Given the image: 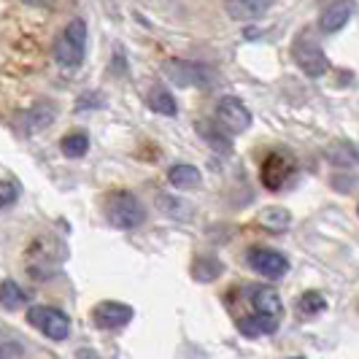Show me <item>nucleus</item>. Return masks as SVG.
Returning a JSON list of instances; mask_svg holds the SVG:
<instances>
[{
    "label": "nucleus",
    "instance_id": "nucleus-1",
    "mask_svg": "<svg viewBox=\"0 0 359 359\" xmlns=\"http://www.w3.org/2000/svg\"><path fill=\"white\" fill-rule=\"evenodd\" d=\"M84 52H87V22L84 19H71L65 25V30L60 33L57 43H54V60L62 68H79L84 62Z\"/></svg>",
    "mask_w": 359,
    "mask_h": 359
},
{
    "label": "nucleus",
    "instance_id": "nucleus-2",
    "mask_svg": "<svg viewBox=\"0 0 359 359\" xmlns=\"http://www.w3.org/2000/svg\"><path fill=\"white\" fill-rule=\"evenodd\" d=\"M106 219L116 230H135L144 224L146 211L133 192H114L106 200Z\"/></svg>",
    "mask_w": 359,
    "mask_h": 359
},
{
    "label": "nucleus",
    "instance_id": "nucleus-3",
    "mask_svg": "<svg viewBox=\"0 0 359 359\" xmlns=\"http://www.w3.org/2000/svg\"><path fill=\"white\" fill-rule=\"evenodd\" d=\"M292 57L297 62V68L311 76V79H322L324 73L330 71V60L324 49L319 46V41L313 38V33H303V36L294 41L292 46Z\"/></svg>",
    "mask_w": 359,
    "mask_h": 359
},
{
    "label": "nucleus",
    "instance_id": "nucleus-4",
    "mask_svg": "<svg viewBox=\"0 0 359 359\" xmlns=\"http://www.w3.org/2000/svg\"><path fill=\"white\" fill-rule=\"evenodd\" d=\"M27 322L41 330L49 341H65L71 335V319L52 306H33L27 311Z\"/></svg>",
    "mask_w": 359,
    "mask_h": 359
},
{
    "label": "nucleus",
    "instance_id": "nucleus-5",
    "mask_svg": "<svg viewBox=\"0 0 359 359\" xmlns=\"http://www.w3.org/2000/svg\"><path fill=\"white\" fill-rule=\"evenodd\" d=\"M216 122L230 135L246 133L252 127V111L243 106V100H238V97H222L219 106H216Z\"/></svg>",
    "mask_w": 359,
    "mask_h": 359
},
{
    "label": "nucleus",
    "instance_id": "nucleus-6",
    "mask_svg": "<svg viewBox=\"0 0 359 359\" xmlns=\"http://www.w3.org/2000/svg\"><path fill=\"white\" fill-rule=\"evenodd\" d=\"M246 262H249V268L254 273H259L265 278H284L289 270V259L284 254L276 252V249H262V246L249 249L246 252Z\"/></svg>",
    "mask_w": 359,
    "mask_h": 359
},
{
    "label": "nucleus",
    "instance_id": "nucleus-7",
    "mask_svg": "<svg viewBox=\"0 0 359 359\" xmlns=\"http://www.w3.org/2000/svg\"><path fill=\"white\" fill-rule=\"evenodd\" d=\"M165 73L173 84L179 87H205L211 81V71L200 62H187V60H168Z\"/></svg>",
    "mask_w": 359,
    "mask_h": 359
},
{
    "label": "nucleus",
    "instance_id": "nucleus-8",
    "mask_svg": "<svg viewBox=\"0 0 359 359\" xmlns=\"http://www.w3.org/2000/svg\"><path fill=\"white\" fill-rule=\"evenodd\" d=\"M292 179H294V162L284 154H268V160L262 162V184L270 192L284 189Z\"/></svg>",
    "mask_w": 359,
    "mask_h": 359
},
{
    "label": "nucleus",
    "instance_id": "nucleus-9",
    "mask_svg": "<svg viewBox=\"0 0 359 359\" xmlns=\"http://www.w3.org/2000/svg\"><path fill=\"white\" fill-rule=\"evenodd\" d=\"M92 319L100 330H122L125 324L133 322V308L125 303H116V300H106V303L95 306Z\"/></svg>",
    "mask_w": 359,
    "mask_h": 359
},
{
    "label": "nucleus",
    "instance_id": "nucleus-10",
    "mask_svg": "<svg viewBox=\"0 0 359 359\" xmlns=\"http://www.w3.org/2000/svg\"><path fill=\"white\" fill-rule=\"evenodd\" d=\"M276 0H227L224 11L227 17L235 22H254V19H262L273 8Z\"/></svg>",
    "mask_w": 359,
    "mask_h": 359
},
{
    "label": "nucleus",
    "instance_id": "nucleus-11",
    "mask_svg": "<svg viewBox=\"0 0 359 359\" xmlns=\"http://www.w3.org/2000/svg\"><path fill=\"white\" fill-rule=\"evenodd\" d=\"M351 0H338V3H332L327 11L322 14V33H327V36H332V33H338L341 27H346L348 25V19H351Z\"/></svg>",
    "mask_w": 359,
    "mask_h": 359
},
{
    "label": "nucleus",
    "instance_id": "nucleus-12",
    "mask_svg": "<svg viewBox=\"0 0 359 359\" xmlns=\"http://www.w3.org/2000/svg\"><path fill=\"white\" fill-rule=\"evenodd\" d=\"M252 303L257 308V313H265V316H276V319H281V313H284V303H281V297H278V292L270 287H257L252 292Z\"/></svg>",
    "mask_w": 359,
    "mask_h": 359
},
{
    "label": "nucleus",
    "instance_id": "nucleus-13",
    "mask_svg": "<svg viewBox=\"0 0 359 359\" xmlns=\"http://www.w3.org/2000/svg\"><path fill=\"white\" fill-rule=\"evenodd\" d=\"M146 106L151 108L154 114H160V116H176L179 114L176 97L165 90V87H151L149 95H146Z\"/></svg>",
    "mask_w": 359,
    "mask_h": 359
},
{
    "label": "nucleus",
    "instance_id": "nucleus-14",
    "mask_svg": "<svg viewBox=\"0 0 359 359\" xmlns=\"http://www.w3.org/2000/svg\"><path fill=\"white\" fill-rule=\"evenodd\" d=\"M278 322L276 316H265V313H254L252 319H241L238 322V330L246 335V338H257V335H270L278 330Z\"/></svg>",
    "mask_w": 359,
    "mask_h": 359
},
{
    "label": "nucleus",
    "instance_id": "nucleus-15",
    "mask_svg": "<svg viewBox=\"0 0 359 359\" xmlns=\"http://www.w3.org/2000/svg\"><path fill=\"white\" fill-rule=\"evenodd\" d=\"M168 181L176 187V189H198L203 184V176L195 165H173L168 170Z\"/></svg>",
    "mask_w": 359,
    "mask_h": 359
},
{
    "label": "nucleus",
    "instance_id": "nucleus-16",
    "mask_svg": "<svg viewBox=\"0 0 359 359\" xmlns=\"http://www.w3.org/2000/svg\"><path fill=\"white\" fill-rule=\"evenodd\" d=\"M60 149H62L65 157L81 160V157L90 151V135H87L84 130H73V133H68V135L60 141Z\"/></svg>",
    "mask_w": 359,
    "mask_h": 359
},
{
    "label": "nucleus",
    "instance_id": "nucleus-17",
    "mask_svg": "<svg viewBox=\"0 0 359 359\" xmlns=\"http://www.w3.org/2000/svg\"><path fill=\"white\" fill-rule=\"evenodd\" d=\"M198 133L203 135V141H205V144L214 146L216 151H222V154L233 151V138H230L224 130H219L216 125H208V122H198Z\"/></svg>",
    "mask_w": 359,
    "mask_h": 359
},
{
    "label": "nucleus",
    "instance_id": "nucleus-18",
    "mask_svg": "<svg viewBox=\"0 0 359 359\" xmlns=\"http://www.w3.org/2000/svg\"><path fill=\"white\" fill-rule=\"evenodd\" d=\"M259 224L265 230H273V233H284L289 224H292V214L281 205H270L259 214Z\"/></svg>",
    "mask_w": 359,
    "mask_h": 359
},
{
    "label": "nucleus",
    "instance_id": "nucleus-19",
    "mask_svg": "<svg viewBox=\"0 0 359 359\" xmlns=\"http://www.w3.org/2000/svg\"><path fill=\"white\" fill-rule=\"evenodd\" d=\"M27 303V294L22 292L17 281H11V278H6V281H0V306L8 308V311H17Z\"/></svg>",
    "mask_w": 359,
    "mask_h": 359
},
{
    "label": "nucleus",
    "instance_id": "nucleus-20",
    "mask_svg": "<svg viewBox=\"0 0 359 359\" xmlns=\"http://www.w3.org/2000/svg\"><path fill=\"white\" fill-rule=\"evenodd\" d=\"M222 262L216 259V257H198L195 259V265H192V276L198 278V281H214L222 276Z\"/></svg>",
    "mask_w": 359,
    "mask_h": 359
},
{
    "label": "nucleus",
    "instance_id": "nucleus-21",
    "mask_svg": "<svg viewBox=\"0 0 359 359\" xmlns=\"http://www.w3.org/2000/svg\"><path fill=\"white\" fill-rule=\"evenodd\" d=\"M297 308L306 313V316H316V313H322V311H327V300H324L322 292H303L300 294V300H297Z\"/></svg>",
    "mask_w": 359,
    "mask_h": 359
},
{
    "label": "nucleus",
    "instance_id": "nucleus-22",
    "mask_svg": "<svg viewBox=\"0 0 359 359\" xmlns=\"http://www.w3.org/2000/svg\"><path fill=\"white\" fill-rule=\"evenodd\" d=\"M52 106L49 103H38L33 111H30V116H27V122H30V130H41V127H46L52 122Z\"/></svg>",
    "mask_w": 359,
    "mask_h": 359
},
{
    "label": "nucleus",
    "instance_id": "nucleus-23",
    "mask_svg": "<svg viewBox=\"0 0 359 359\" xmlns=\"http://www.w3.org/2000/svg\"><path fill=\"white\" fill-rule=\"evenodd\" d=\"M25 357V348L22 343L14 341V338H3L0 341V359H22Z\"/></svg>",
    "mask_w": 359,
    "mask_h": 359
},
{
    "label": "nucleus",
    "instance_id": "nucleus-24",
    "mask_svg": "<svg viewBox=\"0 0 359 359\" xmlns=\"http://www.w3.org/2000/svg\"><path fill=\"white\" fill-rule=\"evenodd\" d=\"M19 198V187L14 181H0V208L14 205Z\"/></svg>",
    "mask_w": 359,
    "mask_h": 359
},
{
    "label": "nucleus",
    "instance_id": "nucleus-25",
    "mask_svg": "<svg viewBox=\"0 0 359 359\" xmlns=\"http://www.w3.org/2000/svg\"><path fill=\"white\" fill-rule=\"evenodd\" d=\"M25 6H36V8H41V6H49L52 0H22Z\"/></svg>",
    "mask_w": 359,
    "mask_h": 359
},
{
    "label": "nucleus",
    "instance_id": "nucleus-26",
    "mask_svg": "<svg viewBox=\"0 0 359 359\" xmlns=\"http://www.w3.org/2000/svg\"><path fill=\"white\" fill-rule=\"evenodd\" d=\"M292 359H303V357H292Z\"/></svg>",
    "mask_w": 359,
    "mask_h": 359
},
{
    "label": "nucleus",
    "instance_id": "nucleus-27",
    "mask_svg": "<svg viewBox=\"0 0 359 359\" xmlns=\"http://www.w3.org/2000/svg\"><path fill=\"white\" fill-rule=\"evenodd\" d=\"M357 211H359V208H357Z\"/></svg>",
    "mask_w": 359,
    "mask_h": 359
}]
</instances>
